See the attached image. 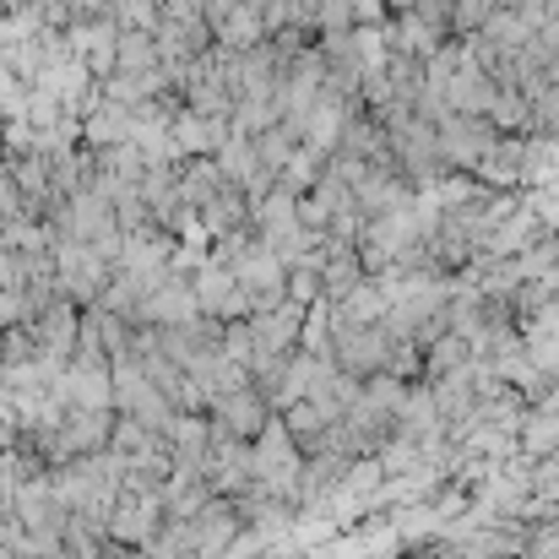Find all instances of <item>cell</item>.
<instances>
[{
  "mask_svg": "<svg viewBox=\"0 0 559 559\" xmlns=\"http://www.w3.org/2000/svg\"><path fill=\"white\" fill-rule=\"evenodd\" d=\"M391 435H402V440H418V445L440 440V413H435V391H429L424 380H413V385L402 391V407H396V429H391Z\"/></svg>",
  "mask_w": 559,
  "mask_h": 559,
  "instance_id": "obj_12",
  "label": "cell"
},
{
  "mask_svg": "<svg viewBox=\"0 0 559 559\" xmlns=\"http://www.w3.org/2000/svg\"><path fill=\"white\" fill-rule=\"evenodd\" d=\"M206 418H212V429H223V435H234V440H255V435L272 424V402H266L255 385H239V391L206 402Z\"/></svg>",
  "mask_w": 559,
  "mask_h": 559,
  "instance_id": "obj_9",
  "label": "cell"
},
{
  "mask_svg": "<svg viewBox=\"0 0 559 559\" xmlns=\"http://www.w3.org/2000/svg\"><path fill=\"white\" fill-rule=\"evenodd\" d=\"M245 332H250V348H255V359H283V354H294V348H299L305 310H299L294 299H283V305H272V310H255V316H245ZM255 359H250V365H255Z\"/></svg>",
  "mask_w": 559,
  "mask_h": 559,
  "instance_id": "obj_4",
  "label": "cell"
},
{
  "mask_svg": "<svg viewBox=\"0 0 559 559\" xmlns=\"http://www.w3.org/2000/svg\"><path fill=\"white\" fill-rule=\"evenodd\" d=\"M385 0H354V27H385Z\"/></svg>",
  "mask_w": 559,
  "mask_h": 559,
  "instance_id": "obj_22",
  "label": "cell"
},
{
  "mask_svg": "<svg viewBox=\"0 0 559 559\" xmlns=\"http://www.w3.org/2000/svg\"><path fill=\"white\" fill-rule=\"evenodd\" d=\"M223 175H217V164L212 158H180L175 164V195H180V206H186L190 217H201L217 195H223Z\"/></svg>",
  "mask_w": 559,
  "mask_h": 559,
  "instance_id": "obj_11",
  "label": "cell"
},
{
  "mask_svg": "<svg viewBox=\"0 0 559 559\" xmlns=\"http://www.w3.org/2000/svg\"><path fill=\"white\" fill-rule=\"evenodd\" d=\"M186 533H190V555L195 559H228V549H234L239 533H245V522H239L234 500H217V495H212L186 522Z\"/></svg>",
  "mask_w": 559,
  "mask_h": 559,
  "instance_id": "obj_6",
  "label": "cell"
},
{
  "mask_svg": "<svg viewBox=\"0 0 559 559\" xmlns=\"http://www.w3.org/2000/svg\"><path fill=\"white\" fill-rule=\"evenodd\" d=\"M115 22L131 33H158L164 11H158V0H115Z\"/></svg>",
  "mask_w": 559,
  "mask_h": 559,
  "instance_id": "obj_21",
  "label": "cell"
},
{
  "mask_svg": "<svg viewBox=\"0 0 559 559\" xmlns=\"http://www.w3.org/2000/svg\"><path fill=\"white\" fill-rule=\"evenodd\" d=\"M522 424H527V402H522V391H516V385H500L495 396H484V402H478V429L522 435Z\"/></svg>",
  "mask_w": 559,
  "mask_h": 559,
  "instance_id": "obj_16",
  "label": "cell"
},
{
  "mask_svg": "<svg viewBox=\"0 0 559 559\" xmlns=\"http://www.w3.org/2000/svg\"><path fill=\"white\" fill-rule=\"evenodd\" d=\"M467 359H473V348H467L456 332H445V337H435V343L424 348V380H440V374L462 370Z\"/></svg>",
  "mask_w": 559,
  "mask_h": 559,
  "instance_id": "obj_20",
  "label": "cell"
},
{
  "mask_svg": "<svg viewBox=\"0 0 559 559\" xmlns=\"http://www.w3.org/2000/svg\"><path fill=\"white\" fill-rule=\"evenodd\" d=\"M250 484H255V473H250V440H234V435L212 429V445H206V489H212L217 500H239Z\"/></svg>",
  "mask_w": 559,
  "mask_h": 559,
  "instance_id": "obj_5",
  "label": "cell"
},
{
  "mask_svg": "<svg viewBox=\"0 0 559 559\" xmlns=\"http://www.w3.org/2000/svg\"><path fill=\"white\" fill-rule=\"evenodd\" d=\"M190 294H195V305H201V316H212V321H245L250 316V299L239 294V283H234V272H223L217 261H201L195 272H190Z\"/></svg>",
  "mask_w": 559,
  "mask_h": 559,
  "instance_id": "obj_8",
  "label": "cell"
},
{
  "mask_svg": "<svg viewBox=\"0 0 559 559\" xmlns=\"http://www.w3.org/2000/svg\"><path fill=\"white\" fill-rule=\"evenodd\" d=\"M115 266H104L87 245H71V239H55V283H60V299L76 305V310H93L109 288Z\"/></svg>",
  "mask_w": 559,
  "mask_h": 559,
  "instance_id": "obj_1",
  "label": "cell"
},
{
  "mask_svg": "<svg viewBox=\"0 0 559 559\" xmlns=\"http://www.w3.org/2000/svg\"><path fill=\"white\" fill-rule=\"evenodd\" d=\"M544 5H549V16H559V0H544Z\"/></svg>",
  "mask_w": 559,
  "mask_h": 559,
  "instance_id": "obj_24",
  "label": "cell"
},
{
  "mask_svg": "<svg viewBox=\"0 0 559 559\" xmlns=\"http://www.w3.org/2000/svg\"><path fill=\"white\" fill-rule=\"evenodd\" d=\"M250 142H255V164H261V169H266L272 180H277V175L288 169V158H294V147H299V136H294V131H288L283 120H277L272 131H261V136H250Z\"/></svg>",
  "mask_w": 559,
  "mask_h": 559,
  "instance_id": "obj_19",
  "label": "cell"
},
{
  "mask_svg": "<svg viewBox=\"0 0 559 559\" xmlns=\"http://www.w3.org/2000/svg\"><path fill=\"white\" fill-rule=\"evenodd\" d=\"M0 175H5V147H0Z\"/></svg>",
  "mask_w": 559,
  "mask_h": 559,
  "instance_id": "obj_25",
  "label": "cell"
},
{
  "mask_svg": "<svg viewBox=\"0 0 559 559\" xmlns=\"http://www.w3.org/2000/svg\"><path fill=\"white\" fill-rule=\"evenodd\" d=\"M391 359V337L380 326H332V365L348 380H370Z\"/></svg>",
  "mask_w": 559,
  "mask_h": 559,
  "instance_id": "obj_3",
  "label": "cell"
},
{
  "mask_svg": "<svg viewBox=\"0 0 559 559\" xmlns=\"http://www.w3.org/2000/svg\"><path fill=\"white\" fill-rule=\"evenodd\" d=\"M131 142V109L109 104L93 93V104L82 109V147L87 153H109V147H126Z\"/></svg>",
  "mask_w": 559,
  "mask_h": 559,
  "instance_id": "obj_10",
  "label": "cell"
},
{
  "mask_svg": "<svg viewBox=\"0 0 559 559\" xmlns=\"http://www.w3.org/2000/svg\"><path fill=\"white\" fill-rule=\"evenodd\" d=\"M115 71H131V76H142V71H164V60H158V38H153V33H131V27H120V33H115Z\"/></svg>",
  "mask_w": 559,
  "mask_h": 559,
  "instance_id": "obj_17",
  "label": "cell"
},
{
  "mask_svg": "<svg viewBox=\"0 0 559 559\" xmlns=\"http://www.w3.org/2000/svg\"><path fill=\"white\" fill-rule=\"evenodd\" d=\"M234 283H239V294L250 299V316L255 310H272V305H283L288 299V266L255 239V250L234 266Z\"/></svg>",
  "mask_w": 559,
  "mask_h": 559,
  "instance_id": "obj_7",
  "label": "cell"
},
{
  "mask_svg": "<svg viewBox=\"0 0 559 559\" xmlns=\"http://www.w3.org/2000/svg\"><path fill=\"white\" fill-rule=\"evenodd\" d=\"M495 126L484 120V115H445L440 126H435V147H440V164H445V175H473L478 164H484V153L495 147Z\"/></svg>",
  "mask_w": 559,
  "mask_h": 559,
  "instance_id": "obj_2",
  "label": "cell"
},
{
  "mask_svg": "<svg viewBox=\"0 0 559 559\" xmlns=\"http://www.w3.org/2000/svg\"><path fill=\"white\" fill-rule=\"evenodd\" d=\"M522 559H533V555H522Z\"/></svg>",
  "mask_w": 559,
  "mask_h": 559,
  "instance_id": "obj_26",
  "label": "cell"
},
{
  "mask_svg": "<svg viewBox=\"0 0 559 559\" xmlns=\"http://www.w3.org/2000/svg\"><path fill=\"white\" fill-rule=\"evenodd\" d=\"M186 559H195V555H186Z\"/></svg>",
  "mask_w": 559,
  "mask_h": 559,
  "instance_id": "obj_27",
  "label": "cell"
},
{
  "mask_svg": "<svg viewBox=\"0 0 559 559\" xmlns=\"http://www.w3.org/2000/svg\"><path fill=\"white\" fill-rule=\"evenodd\" d=\"M169 142H175V158H212L228 142V120H201V115L180 109L169 120Z\"/></svg>",
  "mask_w": 559,
  "mask_h": 559,
  "instance_id": "obj_13",
  "label": "cell"
},
{
  "mask_svg": "<svg viewBox=\"0 0 559 559\" xmlns=\"http://www.w3.org/2000/svg\"><path fill=\"white\" fill-rule=\"evenodd\" d=\"M326 164H332V153H321V147L299 142V147H294V158H288V169L277 175V190H288V195H305V190H316V180L326 175Z\"/></svg>",
  "mask_w": 559,
  "mask_h": 559,
  "instance_id": "obj_18",
  "label": "cell"
},
{
  "mask_svg": "<svg viewBox=\"0 0 559 559\" xmlns=\"http://www.w3.org/2000/svg\"><path fill=\"white\" fill-rule=\"evenodd\" d=\"M489 98H495V82H489V76L478 71V60L467 55V60L451 71V82H445V104H451V115H484Z\"/></svg>",
  "mask_w": 559,
  "mask_h": 559,
  "instance_id": "obj_14",
  "label": "cell"
},
{
  "mask_svg": "<svg viewBox=\"0 0 559 559\" xmlns=\"http://www.w3.org/2000/svg\"><path fill=\"white\" fill-rule=\"evenodd\" d=\"M195 223H201V234H206V239L239 234V228H250V195H245L239 186H223V195H217V201H212V206H206Z\"/></svg>",
  "mask_w": 559,
  "mask_h": 559,
  "instance_id": "obj_15",
  "label": "cell"
},
{
  "mask_svg": "<svg viewBox=\"0 0 559 559\" xmlns=\"http://www.w3.org/2000/svg\"><path fill=\"white\" fill-rule=\"evenodd\" d=\"M11 217H27L22 212V190L11 186V175H0V223H11Z\"/></svg>",
  "mask_w": 559,
  "mask_h": 559,
  "instance_id": "obj_23",
  "label": "cell"
}]
</instances>
